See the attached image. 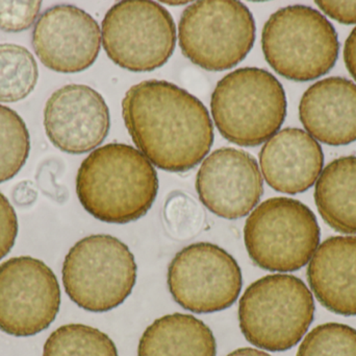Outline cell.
Listing matches in <instances>:
<instances>
[{
    "mask_svg": "<svg viewBox=\"0 0 356 356\" xmlns=\"http://www.w3.org/2000/svg\"><path fill=\"white\" fill-rule=\"evenodd\" d=\"M122 116L138 150L163 171H190L213 146V123L204 105L167 81L133 86L123 98Z\"/></svg>",
    "mask_w": 356,
    "mask_h": 356,
    "instance_id": "1",
    "label": "cell"
},
{
    "mask_svg": "<svg viewBox=\"0 0 356 356\" xmlns=\"http://www.w3.org/2000/svg\"><path fill=\"white\" fill-rule=\"evenodd\" d=\"M159 178L152 163L133 146L108 144L81 163L76 194L83 208L108 224L143 217L156 201Z\"/></svg>",
    "mask_w": 356,
    "mask_h": 356,
    "instance_id": "2",
    "label": "cell"
},
{
    "mask_svg": "<svg viewBox=\"0 0 356 356\" xmlns=\"http://www.w3.org/2000/svg\"><path fill=\"white\" fill-rule=\"evenodd\" d=\"M286 96L269 71L245 67L228 73L211 94L213 123L228 141L245 148L273 137L286 116Z\"/></svg>",
    "mask_w": 356,
    "mask_h": 356,
    "instance_id": "3",
    "label": "cell"
},
{
    "mask_svg": "<svg viewBox=\"0 0 356 356\" xmlns=\"http://www.w3.org/2000/svg\"><path fill=\"white\" fill-rule=\"evenodd\" d=\"M313 294L299 278L274 274L247 288L238 304L245 339L257 348L280 353L296 346L313 323Z\"/></svg>",
    "mask_w": 356,
    "mask_h": 356,
    "instance_id": "4",
    "label": "cell"
},
{
    "mask_svg": "<svg viewBox=\"0 0 356 356\" xmlns=\"http://www.w3.org/2000/svg\"><path fill=\"white\" fill-rule=\"evenodd\" d=\"M264 56L282 77L314 81L334 68L340 42L334 25L311 6H286L268 19L261 33Z\"/></svg>",
    "mask_w": 356,
    "mask_h": 356,
    "instance_id": "5",
    "label": "cell"
},
{
    "mask_svg": "<svg viewBox=\"0 0 356 356\" xmlns=\"http://www.w3.org/2000/svg\"><path fill=\"white\" fill-rule=\"evenodd\" d=\"M137 270L135 256L124 242L96 234L69 250L63 263V284L77 307L106 313L129 298L137 281Z\"/></svg>",
    "mask_w": 356,
    "mask_h": 356,
    "instance_id": "6",
    "label": "cell"
},
{
    "mask_svg": "<svg viewBox=\"0 0 356 356\" xmlns=\"http://www.w3.org/2000/svg\"><path fill=\"white\" fill-rule=\"evenodd\" d=\"M244 242L257 267L270 272H294L309 263L317 251L319 224L313 211L300 201L271 198L249 215Z\"/></svg>",
    "mask_w": 356,
    "mask_h": 356,
    "instance_id": "7",
    "label": "cell"
},
{
    "mask_svg": "<svg viewBox=\"0 0 356 356\" xmlns=\"http://www.w3.org/2000/svg\"><path fill=\"white\" fill-rule=\"evenodd\" d=\"M255 21L236 0H200L182 13L178 40L184 56L209 71H223L242 62L255 41Z\"/></svg>",
    "mask_w": 356,
    "mask_h": 356,
    "instance_id": "8",
    "label": "cell"
},
{
    "mask_svg": "<svg viewBox=\"0 0 356 356\" xmlns=\"http://www.w3.org/2000/svg\"><path fill=\"white\" fill-rule=\"evenodd\" d=\"M102 40L115 64L133 72H148L172 56L177 26L170 13L158 2L124 0L106 13Z\"/></svg>",
    "mask_w": 356,
    "mask_h": 356,
    "instance_id": "9",
    "label": "cell"
},
{
    "mask_svg": "<svg viewBox=\"0 0 356 356\" xmlns=\"http://www.w3.org/2000/svg\"><path fill=\"white\" fill-rule=\"evenodd\" d=\"M167 280L175 302L195 314L229 309L243 284L236 259L209 242H196L179 251L169 265Z\"/></svg>",
    "mask_w": 356,
    "mask_h": 356,
    "instance_id": "10",
    "label": "cell"
},
{
    "mask_svg": "<svg viewBox=\"0 0 356 356\" xmlns=\"http://www.w3.org/2000/svg\"><path fill=\"white\" fill-rule=\"evenodd\" d=\"M60 307V288L51 269L31 256L0 265V330L33 336L47 330Z\"/></svg>",
    "mask_w": 356,
    "mask_h": 356,
    "instance_id": "11",
    "label": "cell"
},
{
    "mask_svg": "<svg viewBox=\"0 0 356 356\" xmlns=\"http://www.w3.org/2000/svg\"><path fill=\"white\" fill-rule=\"evenodd\" d=\"M100 43L97 21L71 4L47 8L38 19L31 39L42 64L60 73L81 72L92 66Z\"/></svg>",
    "mask_w": 356,
    "mask_h": 356,
    "instance_id": "12",
    "label": "cell"
},
{
    "mask_svg": "<svg viewBox=\"0 0 356 356\" xmlns=\"http://www.w3.org/2000/svg\"><path fill=\"white\" fill-rule=\"evenodd\" d=\"M201 203L218 217L238 219L259 204L263 178L254 157L243 150L221 148L201 164L196 178Z\"/></svg>",
    "mask_w": 356,
    "mask_h": 356,
    "instance_id": "13",
    "label": "cell"
},
{
    "mask_svg": "<svg viewBox=\"0 0 356 356\" xmlns=\"http://www.w3.org/2000/svg\"><path fill=\"white\" fill-rule=\"evenodd\" d=\"M46 135L68 154H85L108 136L110 111L102 94L86 85L71 84L52 93L44 109Z\"/></svg>",
    "mask_w": 356,
    "mask_h": 356,
    "instance_id": "14",
    "label": "cell"
},
{
    "mask_svg": "<svg viewBox=\"0 0 356 356\" xmlns=\"http://www.w3.org/2000/svg\"><path fill=\"white\" fill-rule=\"evenodd\" d=\"M259 164L270 187L297 194L316 183L323 169L324 154L317 140L307 132L286 127L264 144Z\"/></svg>",
    "mask_w": 356,
    "mask_h": 356,
    "instance_id": "15",
    "label": "cell"
},
{
    "mask_svg": "<svg viewBox=\"0 0 356 356\" xmlns=\"http://www.w3.org/2000/svg\"><path fill=\"white\" fill-rule=\"evenodd\" d=\"M299 117L307 134L322 144L356 141V84L340 77L317 82L301 98Z\"/></svg>",
    "mask_w": 356,
    "mask_h": 356,
    "instance_id": "16",
    "label": "cell"
},
{
    "mask_svg": "<svg viewBox=\"0 0 356 356\" xmlns=\"http://www.w3.org/2000/svg\"><path fill=\"white\" fill-rule=\"evenodd\" d=\"M307 279L328 311L356 316V236H334L322 242L309 261Z\"/></svg>",
    "mask_w": 356,
    "mask_h": 356,
    "instance_id": "17",
    "label": "cell"
},
{
    "mask_svg": "<svg viewBox=\"0 0 356 356\" xmlns=\"http://www.w3.org/2000/svg\"><path fill=\"white\" fill-rule=\"evenodd\" d=\"M217 344L211 328L194 316L172 314L148 326L138 356H216Z\"/></svg>",
    "mask_w": 356,
    "mask_h": 356,
    "instance_id": "18",
    "label": "cell"
},
{
    "mask_svg": "<svg viewBox=\"0 0 356 356\" xmlns=\"http://www.w3.org/2000/svg\"><path fill=\"white\" fill-rule=\"evenodd\" d=\"M315 202L332 229L356 234V156L341 157L322 171L316 183Z\"/></svg>",
    "mask_w": 356,
    "mask_h": 356,
    "instance_id": "19",
    "label": "cell"
},
{
    "mask_svg": "<svg viewBox=\"0 0 356 356\" xmlns=\"http://www.w3.org/2000/svg\"><path fill=\"white\" fill-rule=\"evenodd\" d=\"M39 68L31 52L16 44H0V102L29 96L38 83Z\"/></svg>",
    "mask_w": 356,
    "mask_h": 356,
    "instance_id": "20",
    "label": "cell"
},
{
    "mask_svg": "<svg viewBox=\"0 0 356 356\" xmlns=\"http://www.w3.org/2000/svg\"><path fill=\"white\" fill-rule=\"evenodd\" d=\"M43 356L119 355L108 334L83 324H67L50 334L44 345Z\"/></svg>",
    "mask_w": 356,
    "mask_h": 356,
    "instance_id": "21",
    "label": "cell"
},
{
    "mask_svg": "<svg viewBox=\"0 0 356 356\" xmlns=\"http://www.w3.org/2000/svg\"><path fill=\"white\" fill-rule=\"evenodd\" d=\"M31 150L29 130L20 115L0 105V183L24 167Z\"/></svg>",
    "mask_w": 356,
    "mask_h": 356,
    "instance_id": "22",
    "label": "cell"
},
{
    "mask_svg": "<svg viewBox=\"0 0 356 356\" xmlns=\"http://www.w3.org/2000/svg\"><path fill=\"white\" fill-rule=\"evenodd\" d=\"M296 356H356V330L340 323L317 326L305 336Z\"/></svg>",
    "mask_w": 356,
    "mask_h": 356,
    "instance_id": "23",
    "label": "cell"
},
{
    "mask_svg": "<svg viewBox=\"0 0 356 356\" xmlns=\"http://www.w3.org/2000/svg\"><path fill=\"white\" fill-rule=\"evenodd\" d=\"M164 217L169 232L178 240L196 235L204 223V212L190 196L175 192L165 204Z\"/></svg>",
    "mask_w": 356,
    "mask_h": 356,
    "instance_id": "24",
    "label": "cell"
},
{
    "mask_svg": "<svg viewBox=\"0 0 356 356\" xmlns=\"http://www.w3.org/2000/svg\"><path fill=\"white\" fill-rule=\"evenodd\" d=\"M42 1H1L0 29L8 33L26 31L35 22L41 10Z\"/></svg>",
    "mask_w": 356,
    "mask_h": 356,
    "instance_id": "25",
    "label": "cell"
},
{
    "mask_svg": "<svg viewBox=\"0 0 356 356\" xmlns=\"http://www.w3.org/2000/svg\"><path fill=\"white\" fill-rule=\"evenodd\" d=\"M18 234V219L14 207L0 192V261L10 253Z\"/></svg>",
    "mask_w": 356,
    "mask_h": 356,
    "instance_id": "26",
    "label": "cell"
},
{
    "mask_svg": "<svg viewBox=\"0 0 356 356\" xmlns=\"http://www.w3.org/2000/svg\"><path fill=\"white\" fill-rule=\"evenodd\" d=\"M316 4L330 18L344 23L355 24L356 23V1H327L318 0Z\"/></svg>",
    "mask_w": 356,
    "mask_h": 356,
    "instance_id": "27",
    "label": "cell"
},
{
    "mask_svg": "<svg viewBox=\"0 0 356 356\" xmlns=\"http://www.w3.org/2000/svg\"><path fill=\"white\" fill-rule=\"evenodd\" d=\"M344 60L347 69L356 81V27L351 31L345 43Z\"/></svg>",
    "mask_w": 356,
    "mask_h": 356,
    "instance_id": "28",
    "label": "cell"
},
{
    "mask_svg": "<svg viewBox=\"0 0 356 356\" xmlns=\"http://www.w3.org/2000/svg\"><path fill=\"white\" fill-rule=\"evenodd\" d=\"M226 356H271L264 351L257 350L254 348H240L232 351V353Z\"/></svg>",
    "mask_w": 356,
    "mask_h": 356,
    "instance_id": "29",
    "label": "cell"
}]
</instances>
